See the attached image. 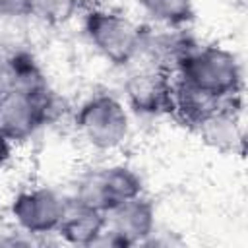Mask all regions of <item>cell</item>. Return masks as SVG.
Here are the masks:
<instances>
[{"label":"cell","instance_id":"1","mask_svg":"<svg viewBox=\"0 0 248 248\" xmlns=\"http://www.w3.org/2000/svg\"><path fill=\"white\" fill-rule=\"evenodd\" d=\"M178 81L217 99L229 101L240 93L242 66L234 52L223 46H196L176 68Z\"/></svg>","mask_w":248,"mask_h":248},{"label":"cell","instance_id":"2","mask_svg":"<svg viewBox=\"0 0 248 248\" xmlns=\"http://www.w3.org/2000/svg\"><path fill=\"white\" fill-rule=\"evenodd\" d=\"M83 29L95 50L114 66H126L141 54L143 29L118 12L101 8L89 10Z\"/></svg>","mask_w":248,"mask_h":248},{"label":"cell","instance_id":"3","mask_svg":"<svg viewBox=\"0 0 248 248\" xmlns=\"http://www.w3.org/2000/svg\"><path fill=\"white\" fill-rule=\"evenodd\" d=\"M56 114L58 101L48 87L39 91L12 89L0 97V134L12 143L25 141Z\"/></svg>","mask_w":248,"mask_h":248},{"label":"cell","instance_id":"4","mask_svg":"<svg viewBox=\"0 0 248 248\" xmlns=\"http://www.w3.org/2000/svg\"><path fill=\"white\" fill-rule=\"evenodd\" d=\"M76 126L93 147L108 151L122 145L128 138L130 116L120 99L108 93H99L79 107Z\"/></svg>","mask_w":248,"mask_h":248},{"label":"cell","instance_id":"5","mask_svg":"<svg viewBox=\"0 0 248 248\" xmlns=\"http://www.w3.org/2000/svg\"><path fill=\"white\" fill-rule=\"evenodd\" d=\"M141 176L126 165H110L83 176L76 188L74 202L108 213L114 205L141 196Z\"/></svg>","mask_w":248,"mask_h":248},{"label":"cell","instance_id":"6","mask_svg":"<svg viewBox=\"0 0 248 248\" xmlns=\"http://www.w3.org/2000/svg\"><path fill=\"white\" fill-rule=\"evenodd\" d=\"M68 202L52 188H33L19 192L12 200V217L27 234L56 232Z\"/></svg>","mask_w":248,"mask_h":248},{"label":"cell","instance_id":"7","mask_svg":"<svg viewBox=\"0 0 248 248\" xmlns=\"http://www.w3.org/2000/svg\"><path fill=\"white\" fill-rule=\"evenodd\" d=\"M124 95L134 112L157 116L172 112L174 83L167 70L149 66L134 72L124 83Z\"/></svg>","mask_w":248,"mask_h":248},{"label":"cell","instance_id":"8","mask_svg":"<svg viewBox=\"0 0 248 248\" xmlns=\"http://www.w3.org/2000/svg\"><path fill=\"white\" fill-rule=\"evenodd\" d=\"M107 225L128 244H143L155 232V207L141 196L114 205L107 213Z\"/></svg>","mask_w":248,"mask_h":248},{"label":"cell","instance_id":"9","mask_svg":"<svg viewBox=\"0 0 248 248\" xmlns=\"http://www.w3.org/2000/svg\"><path fill=\"white\" fill-rule=\"evenodd\" d=\"M196 130L202 141L217 151H234L242 143V130L232 110V99L221 103L209 114H205L198 124Z\"/></svg>","mask_w":248,"mask_h":248},{"label":"cell","instance_id":"10","mask_svg":"<svg viewBox=\"0 0 248 248\" xmlns=\"http://www.w3.org/2000/svg\"><path fill=\"white\" fill-rule=\"evenodd\" d=\"M105 227H107V213L72 202L68 203L56 232L68 244L93 246V242L97 240V236Z\"/></svg>","mask_w":248,"mask_h":248},{"label":"cell","instance_id":"11","mask_svg":"<svg viewBox=\"0 0 248 248\" xmlns=\"http://www.w3.org/2000/svg\"><path fill=\"white\" fill-rule=\"evenodd\" d=\"M140 6L145 16L167 29H182L196 16L194 0H140Z\"/></svg>","mask_w":248,"mask_h":248},{"label":"cell","instance_id":"12","mask_svg":"<svg viewBox=\"0 0 248 248\" xmlns=\"http://www.w3.org/2000/svg\"><path fill=\"white\" fill-rule=\"evenodd\" d=\"M79 10V0H29V17L46 25H62Z\"/></svg>","mask_w":248,"mask_h":248},{"label":"cell","instance_id":"13","mask_svg":"<svg viewBox=\"0 0 248 248\" xmlns=\"http://www.w3.org/2000/svg\"><path fill=\"white\" fill-rule=\"evenodd\" d=\"M16 89V60L14 52L0 48V97Z\"/></svg>","mask_w":248,"mask_h":248},{"label":"cell","instance_id":"14","mask_svg":"<svg viewBox=\"0 0 248 248\" xmlns=\"http://www.w3.org/2000/svg\"><path fill=\"white\" fill-rule=\"evenodd\" d=\"M0 17L6 19L29 17V0H0Z\"/></svg>","mask_w":248,"mask_h":248},{"label":"cell","instance_id":"15","mask_svg":"<svg viewBox=\"0 0 248 248\" xmlns=\"http://www.w3.org/2000/svg\"><path fill=\"white\" fill-rule=\"evenodd\" d=\"M12 157V141L0 134V170L6 167V163Z\"/></svg>","mask_w":248,"mask_h":248}]
</instances>
